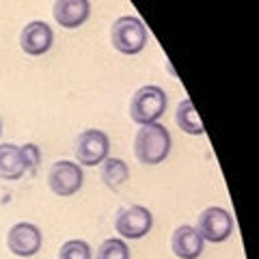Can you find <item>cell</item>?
Returning <instances> with one entry per match:
<instances>
[{"instance_id":"obj_1","label":"cell","mask_w":259,"mask_h":259,"mask_svg":"<svg viewBox=\"0 0 259 259\" xmlns=\"http://www.w3.org/2000/svg\"><path fill=\"white\" fill-rule=\"evenodd\" d=\"M171 132L162 123H147L141 125V130L134 136V153L141 164L156 166L164 162L171 153Z\"/></svg>"},{"instance_id":"obj_2","label":"cell","mask_w":259,"mask_h":259,"mask_svg":"<svg viewBox=\"0 0 259 259\" xmlns=\"http://www.w3.org/2000/svg\"><path fill=\"white\" fill-rule=\"evenodd\" d=\"M168 97L166 91L158 84H145L132 95L130 102V119L139 125L158 123V119L166 112Z\"/></svg>"},{"instance_id":"obj_3","label":"cell","mask_w":259,"mask_h":259,"mask_svg":"<svg viewBox=\"0 0 259 259\" xmlns=\"http://www.w3.org/2000/svg\"><path fill=\"white\" fill-rule=\"evenodd\" d=\"M149 39L147 26L136 15H121L110 26V44L121 54H139L145 50Z\"/></svg>"},{"instance_id":"obj_4","label":"cell","mask_w":259,"mask_h":259,"mask_svg":"<svg viewBox=\"0 0 259 259\" xmlns=\"http://www.w3.org/2000/svg\"><path fill=\"white\" fill-rule=\"evenodd\" d=\"M197 233L203 242H214V244H221V242L229 240L231 233H233V216L227 212L225 207H218V205H212V207H205L203 212L199 214L197 218Z\"/></svg>"},{"instance_id":"obj_5","label":"cell","mask_w":259,"mask_h":259,"mask_svg":"<svg viewBox=\"0 0 259 259\" xmlns=\"http://www.w3.org/2000/svg\"><path fill=\"white\" fill-rule=\"evenodd\" d=\"M110 151V139L106 132L102 130H84V132L78 134L76 139V160L80 166H97L102 164L104 160L108 158Z\"/></svg>"},{"instance_id":"obj_6","label":"cell","mask_w":259,"mask_h":259,"mask_svg":"<svg viewBox=\"0 0 259 259\" xmlns=\"http://www.w3.org/2000/svg\"><path fill=\"white\" fill-rule=\"evenodd\" d=\"M84 184V173L78 162L59 160L54 162L48 171V186L59 197H71L76 194Z\"/></svg>"},{"instance_id":"obj_7","label":"cell","mask_w":259,"mask_h":259,"mask_svg":"<svg viewBox=\"0 0 259 259\" xmlns=\"http://www.w3.org/2000/svg\"><path fill=\"white\" fill-rule=\"evenodd\" d=\"M153 214L145 205H130L117 212L115 229L121 240H141L151 231Z\"/></svg>"},{"instance_id":"obj_8","label":"cell","mask_w":259,"mask_h":259,"mask_svg":"<svg viewBox=\"0 0 259 259\" xmlns=\"http://www.w3.org/2000/svg\"><path fill=\"white\" fill-rule=\"evenodd\" d=\"M44 236L37 225L32 223H15L7 233V246L18 257H32L41 250Z\"/></svg>"},{"instance_id":"obj_9","label":"cell","mask_w":259,"mask_h":259,"mask_svg":"<svg viewBox=\"0 0 259 259\" xmlns=\"http://www.w3.org/2000/svg\"><path fill=\"white\" fill-rule=\"evenodd\" d=\"M54 44V32L50 24L44 20H32L20 32V48L28 56H41L52 48Z\"/></svg>"},{"instance_id":"obj_10","label":"cell","mask_w":259,"mask_h":259,"mask_svg":"<svg viewBox=\"0 0 259 259\" xmlns=\"http://www.w3.org/2000/svg\"><path fill=\"white\" fill-rule=\"evenodd\" d=\"M52 15L59 26L74 30L89 20L91 5H89V0H56L52 7Z\"/></svg>"},{"instance_id":"obj_11","label":"cell","mask_w":259,"mask_h":259,"mask_svg":"<svg viewBox=\"0 0 259 259\" xmlns=\"http://www.w3.org/2000/svg\"><path fill=\"white\" fill-rule=\"evenodd\" d=\"M171 248L180 259H199L203 253V238L197 233L192 225H182L173 231Z\"/></svg>"},{"instance_id":"obj_12","label":"cell","mask_w":259,"mask_h":259,"mask_svg":"<svg viewBox=\"0 0 259 259\" xmlns=\"http://www.w3.org/2000/svg\"><path fill=\"white\" fill-rule=\"evenodd\" d=\"M26 173L24 171V160L18 145L3 143L0 145V180L15 182Z\"/></svg>"},{"instance_id":"obj_13","label":"cell","mask_w":259,"mask_h":259,"mask_svg":"<svg viewBox=\"0 0 259 259\" xmlns=\"http://www.w3.org/2000/svg\"><path fill=\"white\" fill-rule=\"evenodd\" d=\"M175 123L180 125L182 132L190 134V136H203L205 134V127H203V121L199 119V112L194 110V104L188 97H184L180 102V106L175 110Z\"/></svg>"},{"instance_id":"obj_14","label":"cell","mask_w":259,"mask_h":259,"mask_svg":"<svg viewBox=\"0 0 259 259\" xmlns=\"http://www.w3.org/2000/svg\"><path fill=\"white\" fill-rule=\"evenodd\" d=\"M102 182L106 184V188L110 190H119V188H123L125 182L130 180V168L125 164V160H121V158H106L102 162Z\"/></svg>"},{"instance_id":"obj_15","label":"cell","mask_w":259,"mask_h":259,"mask_svg":"<svg viewBox=\"0 0 259 259\" xmlns=\"http://www.w3.org/2000/svg\"><path fill=\"white\" fill-rule=\"evenodd\" d=\"M95 259H130V248L125 240L121 238H108L104 240L95 253Z\"/></svg>"},{"instance_id":"obj_16","label":"cell","mask_w":259,"mask_h":259,"mask_svg":"<svg viewBox=\"0 0 259 259\" xmlns=\"http://www.w3.org/2000/svg\"><path fill=\"white\" fill-rule=\"evenodd\" d=\"M59 259H93V253L84 240H67L59 250Z\"/></svg>"},{"instance_id":"obj_17","label":"cell","mask_w":259,"mask_h":259,"mask_svg":"<svg viewBox=\"0 0 259 259\" xmlns=\"http://www.w3.org/2000/svg\"><path fill=\"white\" fill-rule=\"evenodd\" d=\"M20 151H22V160H24V171L30 175L37 173L39 162H41V149H39L35 143H26L20 147Z\"/></svg>"},{"instance_id":"obj_18","label":"cell","mask_w":259,"mask_h":259,"mask_svg":"<svg viewBox=\"0 0 259 259\" xmlns=\"http://www.w3.org/2000/svg\"><path fill=\"white\" fill-rule=\"evenodd\" d=\"M0 134H3V121H0Z\"/></svg>"}]
</instances>
